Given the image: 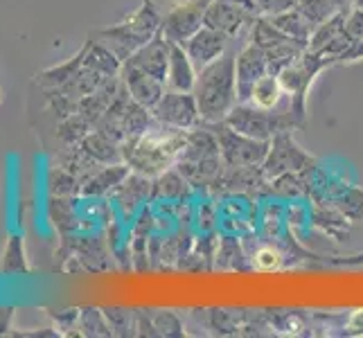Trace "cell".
<instances>
[{"label": "cell", "instance_id": "6da1fadb", "mask_svg": "<svg viewBox=\"0 0 363 338\" xmlns=\"http://www.w3.org/2000/svg\"><path fill=\"white\" fill-rule=\"evenodd\" d=\"M185 137L187 135L183 129H174L154 120V124L143 135L124 137L122 160L140 176H158L172 167L177 156H181Z\"/></svg>", "mask_w": 363, "mask_h": 338}, {"label": "cell", "instance_id": "7a4b0ae2", "mask_svg": "<svg viewBox=\"0 0 363 338\" xmlns=\"http://www.w3.org/2000/svg\"><path fill=\"white\" fill-rule=\"evenodd\" d=\"M237 52L226 50L217 61H212L210 66L199 70L196 84H194V97L201 113V122L215 124L223 122L226 116L237 104Z\"/></svg>", "mask_w": 363, "mask_h": 338}, {"label": "cell", "instance_id": "3957f363", "mask_svg": "<svg viewBox=\"0 0 363 338\" xmlns=\"http://www.w3.org/2000/svg\"><path fill=\"white\" fill-rule=\"evenodd\" d=\"M162 30V16L154 0H143L138 9L111 28L93 30L91 36L102 45H106L122 64L127 61L135 50H140L145 43H149L154 36Z\"/></svg>", "mask_w": 363, "mask_h": 338}, {"label": "cell", "instance_id": "277c9868", "mask_svg": "<svg viewBox=\"0 0 363 338\" xmlns=\"http://www.w3.org/2000/svg\"><path fill=\"white\" fill-rule=\"evenodd\" d=\"M336 66V59L334 57H325L318 52H309L305 50L294 64H289L286 68H282L278 72L280 84L284 89V95H289V111L294 116L296 127H305V120H307V95L311 84H314L316 74L323 72L325 68H332Z\"/></svg>", "mask_w": 363, "mask_h": 338}, {"label": "cell", "instance_id": "5b68a950", "mask_svg": "<svg viewBox=\"0 0 363 338\" xmlns=\"http://www.w3.org/2000/svg\"><path fill=\"white\" fill-rule=\"evenodd\" d=\"M223 122L235 131H240L248 137H255V140H271L273 135H278L282 131H291L296 127L289 108L286 111L259 108L250 102H237Z\"/></svg>", "mask_w": 363, "mask_h": 338}, {"label": "cell", "instance_id": "8992f818", "mask_svg": "<svg viewBox=\"0 0 363 338\" xmlns=\"http://www.w3.org/2000/svg\"><path fill=\"white\" fill-rule=\"evenodd\" d=\"M210 131L215 133L217 142H219V154L223 162L230 169H253L262 165L271 149V140H255V137H248L240 131H235L228 127L226 122H215L210 124Z\"/></svg>", "mask_w": 363, "mask_h": 338}, {"label": "cell", "instance_id": "52a82bcc", "mask_svg": "<svg viewBox=\"0 0 363 338\" xmlns=\"http://www.w3.org/2000/svg\"><path fill=\"white\" fill-rule=\"evenodd\" d=\"M250 41L262 47V52H264L267 64H269V72H273V74H278L282 68L294 64V61L307 50V43L296 41L294 36L284 34L264 16H259L255 21Z\"/></svg>", "mask_w": 363, "mask_h": 338}, {"label": "cell", "instance_id": "ba28073f", "mask_svg": "<svg viewBox=\"0 0 363 338\" xmlns=\"http://www.w3.org/2000/svg\"><path fill=\"white\" fill-rule=\"evenodd\" d=\"M259 18L253 0H212L203 16V25L215 28L228 39H237L244 30L253 28Z\"/></svg>", "mask_w": 363, "mask_h": 338}, {"label": "cell", "instance_id": "9c48e42d", "mask_svg": "<svg viewBox=\"0 0 363 338\" xmlns=\"http://www.w3.org/2000/svg\"><path fill=\"white\" fill-rule=\"evenodd\" d=\"M311 162H314V158L294 142L291 133L282 131L271 137V149L264 162H262V174L267 179H282L291 171L309 167Z\"/></svg>", "mask_w": 363, "mask_h": 338}, {"label": "cell", "instance_id": "30bf717a", "mask_svg": "<svg viewBox=\"0 0 363 338\" xmlns=\"http://www.w3.org/2000/svg\"><path fill=\"white\" fill-rule=\"evenodd\" d=\"M154 118L160 124H167L174 129H194L201 122V113H199V104L194 93H183V91H172L167 89L162 99L152 111Z\"/></svg>", "mask_w": 363, "mask_h": 338}, {"label": "cell", "instance_id": "8fae6325", "mask_svg": "<svg viewBox=\"0 0 363 338\" xmlns=\"http://www.w3.org/2000/svg\"><path fill=\"white\" fill-rule=\"evenodd\" d=\"M350 43H352V39H350V34L345 32V11H336L334 16H330L311 32L307 50L309 52L339 59V55L345 52Z\"/></svg>", "mask_w": 363, "mask_h": 338}, {"label": "cell", "instance_id": "7c38bea8", "mask_svg": "<svg viewBox=\"0 0 363 338\" xmlns=\"http://www.w3.org/2000/svg\"><path fill=\"white\" fill-rule=\"evenodd\" d=\"M269 72L267 57L262 52V47L250 41L242 47V52L237 55L235 74H237V102H248L253 86Z\"/></svg>", "mask_w": 363, "mask_h": 338}, {"label": "cell", "instance_id": "4fadbf2b", "mask_svg": "<svg viewBox=\"0 0 363 338\" xmlns=\"http://www.w3.org/2000/svg\"><path fill=\"white\" fill-rule=\"evenodd\" d=\"M169 52H172V43L167 41V36L160 30L152 41L145 43L140 50H135V52L124 61V66L138 68L160 81H167Z\"/></svg>", "mask_w": 363, "mask_h": 338}, {"label": "cell", "instance_id": "5bb4252c", "mask_svg": "<svg viewBox=\"0 0 363 338\" xmlns=\"http://www.w3.org/2000/svg\"><path fill=\"white\" fill-rule=\"evenodd\" d=\"M228 36L221 34L215 28H208V25H201L190 39L183 43L187 57L192 59V64L196 70H203L206 66H210L212 61H217L223 52H226L228 45Z\"/></svg>", "mask_w": 363, "mask_h": 338}, {"label": "cell", "instance_id": "9a60e30c", "mask_svg": "<svg viewBox=\"0 0 363 338\" xmlns=\"http://www.w3.org/2000/svg\"><path fill=\"white\" fill-rule=\"evenodd\" d=\"M120 79L133 102L149 108V111L156 108V104L160 102L162 95L167 91L165 81H160V79L152 77V74H147L138 68H131V66H124V64L120 68Z\"/></svg>", "mask_w": 363, "mask_h": 338}, {"label": "cell", "instance_id": "2e32d148", "mask_svg": "<svg viewBox=\"0 0 363 338\" xmlns=\"http://www.w3.org/2000/svg\"><path fill=\"white\" fill-rule=\"evenodd\" d=\"M131 167L127 162H113V165H102L99 169H95L89 179L82 183L79 194L84 198H95V196H104L111 190L122 185V181L129 176Z\"/></svg>", "mask_w": 363, "mask_h": 338}, {"label": "cell", "instance_id": "e0dca14e", "mask_svg": "<svg viewBox=\"0 0 363 338\" xmlns=\"http://www.w3.org/2000/svg\"><path fill=\"white\" fill-rule=\"evenodd\" d=\"M196 74L199 70L194 68L192 59L187 57L185 47L181 43H172V52H169V68H167V86L172 91H183V93H192L194 84H196Z\"/></svg>", "mask_w": 363, "mask_h": 338}, {"label": "cell", "instance_id": "ac0fdd59", "mask_svg": "<svg viewBox=\"0 0 363 338\" xmlns=\"http://www.w3.org/2000/svg\"><path fill=\"white\" fill-rule=\"evenodd\" d=\"M79 147L89 154L93 160H97L99 165H113V162H124L122 160V145L111 140L108 135L99 133L97 129H93L89 135L79 142Z\"/></svg>", "mask_w": 363, "mask_h": 338}, {"label": "cell", "instance_id": "d6986e66", "mask_svg": "<svg viewBox=\"0 0 363 338\" xmlns=\"http://www.w3.org/2000/svg\"><path fill=\"white\" fill-rule=\"evenodd\" d=\"M84 66V55L82 50L74 57H70L68 61H64V64L59 66H52V68H45L41 70L39 74H36V84L43 86L45 91L50 89H59V86H64L68 79H72L74 74H77Z\"/></svg>", "mask_w": 363, "mask_h": 338}, {"label": "cell", "instance_id": "ffe728a7", "mask_svg": "<svg viewBox=\"0 0 363 338\" xmlns=\"http://www.w3.org/2000/svg\"><path fill=\"white\" fill-rule=\"evenodd\" d=\"M269 21H271L278 30H282L284 34L294 36L296 41H303V43L309 45V36H311V32H314V25H311V23L307 21V16H305L298 7H294V9H289V11H284V14L273 16V18H269Z\"/></svg>", "mask_w": 363, "mask_h": 338}, {"label": "cell", "instance_id": "44dd1931", "mask_svg": "<svg viewBox=\"0 0 363 338\" xmlns=\"http://www.w3.org/2000/svg\"><path fill=\"white\" fill-rule=\"evenodd\" d=\"M284 95V89L280 84V77L273 72H267L255 86H253V93H250V104H255L259 108H275L280 104V99Z\"/></svg>", "mask_w": 363, "mask_h": 338}, {"label": "cell", "instance_id": "7402d4cb", "mask_svg": "<svg viewBox=\"0 0 363 338\" xmlns=\"http://www.w3.org/2000/svg\"><path fill=\"white\" fill-rule=\"evenodd\" d=\"M0 271L16 275V273H30V259L25 253V242L23 235H11L7 240L3 261H0Z\"/></svg>", "mask_w": 363, "mask_h": 338}, {"label": "cell", "instance_id": "603a6c76", "mask_svg": "<svg viewBox=\"0 0 363 338\" xmlns=\"http://www.w3.org/2000/svg\"><path fill=\"white\" fill-rule=\"evenodd\" d=\"M77 329H82L79 334H86V336H111L113 329H111V325L106 322V316L102 309L97 307H84L79 309V325Z\"/></svg>", "mask_w": 363, "mask_h": 338}, {"label": "cell", "instance_id": "cb8c5ba5", "mask_svg": "<svg viewBox=\"0 0 363 338\" xmlns=\"http://www.w3.org/2000/svg\"><path fill=\"white\" fill-rule=\"evenodd\" d=\"M82 190V181L70 174L66 167L55 165L50 169V192L52 196H74Z\"/></svg>", "mask_w": 363, "mask_h": 338}, {"label": "cell", "instance_id": "d4e9b609", "mask_svg": "<svg viewBox=\"0 0 363 338\" xmlns=\"http://www.w3.org/2000/svg\"><path fill=\"white\" fill-rule=\"evenodd\" d=\"M253 5H255L259 16L273 18V16L284 14V11L294 9L298 5V0H253Z\"/></svg>", "mask_w": 363, "mask_h": 338}, {"label": "cell", "instance_id": "484cf974", "mask_svg": "<svg viewBox=\"0 0 363 338\" xmlns=\"http://www.w3.org/2000/svg\"><path fill=\"white\" fill-rule=\"evenodd\" d=\"M280 264H282V255L275 248H271V246L259 248L257 253H255V269L257 271H264V273L278 271Z\"/></svg>", "mask_w": 363, "mask_h": 338}, {"label": "cell", "instance_id": "4316f807", "mask_svg": "<svg viewBox=\"0 0 363 338\" xmlns=\"http://www.w3.org/2000/svg\"><path fill=\"white\" fill-rule=\"evenodd\" d=\"M55 318V329H59L61 336H66V329H77L79 325V309H64L57 314H50Z\"/></svg>", "mask_w": 363, "mask_h": 338}, {"label": "cell", "instance_id": "83f0119b", "mask_svg": "<svg viewBox=\"0 0 363 338\" xmlns=\"http://www.w3.org/2000/svg\"><path fill=\"white\" fill-rule=\"evenodd\" d=\"M345 32L352 41H363V9L352 7L345 11Z\"/></svg>", "mask_w": 363, "mask_h": 338}, {"label": "cell", "instance_id": "f1b7e54d", "mask_svg": "<svg viewBox=\"0 0 363 338\" xmlns=\"http://www.w3.org/2000/svg\"><path fill=\"white\" fill-rule=\"evenodd\" d=\"M11 318H14V309H0V336L11 334Z\"/></svg>", "mask_w": 363, "mask_h": 338}, {"label": "cell", "instance_id": "f546056e", "mask_svg": "<svg viewBox=\"0 0 363 338\" xmlns=\"http://www.w3.org/2000/svg\"><path fill=\"white\" fill-rule=\"evenodd\" d=\"M352 7H359V9H363V0H354V5Z\"/></svg>", "mask_w": 363, "mask_h": 338}, {"label": "cell", "instance_id": "4dcf8cb0", "mask_svg": "<svg viewBox=\"0 0 363 338\" xmlns=\"http://www.w3.org/2000/svg\"><path fill=\"white\" fill-rule=\"evenodd\" d=\"M3 99H5V91H3V86H0V104H3Z\"/></svg>", "mask_w": 363, "mask_h": 338}]
</instances>
